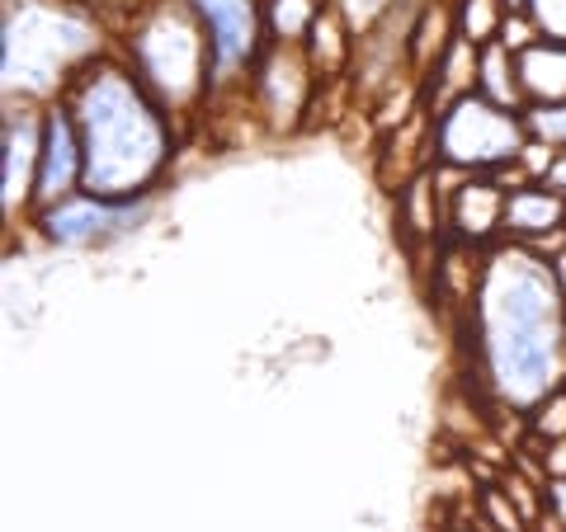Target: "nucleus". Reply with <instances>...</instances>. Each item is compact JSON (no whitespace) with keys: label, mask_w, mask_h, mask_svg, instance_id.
Segmentation results:
<instances>
[{"label":"nucleus","mask_w":566,"mask_h":532,"mask_svg":"<svg viewBox=\"0 0 566 532\" xmlns=\"http://www.w3.org/2000/svg\"><path fill=\"white\" fill-rule=\"evenodd\" d=\"M468 330L472 372L495 405L528 415L566 386V292L534 245L501 241L482 251Z\"/></svg>","instance_id":"1"},{"label":"nucleus","mask_w":566,"mask_h":532,"mask_svg":"<svg viewBox=\"0 0 566 532\" xmlns=\"http://www.w3.org/2000/svg\"><path fill=\"white\" fill-rule=\"evenodd\" d=\"M85 141V189L104 199H142L170 174L175 118L142 76L109 47L62 91Z\"/></svg>","instance_id":"2"},{"label":"nucleus","mask_w":566,"mask_h":532,"mask_svg":"<svg viewBox=\"0 0 566 532\" xmlns=\"http://www.w3.org/2000/svg\"><path fill=\"white\" fill-rule=\"evenodd\" d=\"M118 33L123 39L114 43V52L175 118H193L203 104H212L208 43L189 0H137L123 14Z\"/></svg>","instance_id":"3"},{"label":"nucleus","mask_w":566,"mask_h":532,"mask_svg":"<svg viewBox=\"0 0 566 532\" xmlns=\"http://www.w3.org/2000/svg\"><path fill=\"white\" fill-rule=\"evenodd\" d=\"M528 141L524 109H501L486 95H458L430 114V161L463 174H505Z\"/></svg>","instance_id":"4"},{"label":"nucleus","mask_w":566,"mask_h":532,"mask_svg":"<svg viewBox=\"0 0 566 532\" xmlns=\"http://www.w3.org/2000/svg\"><path fill=\"white\" fill-rule=\"evenodd\" d=\"M151 212H156V193H142V199H104V193L81 189L62 203L33 212L29 226L52 251H104V245L142 232V226L151 222Z\"/></svg>","instance_id":"5"},{"label":"nucleus","mask_w":566,"mask_h":532,"mask_svg":"<svg viewBox=\"0 0 566 532\" xmlns=\"http://www.w3.org/2000/svg\"><path fill=\"white\" fill-rule=\"evenodd\" d=\"M199 14L203 43H208V76L212 99L245 91L260 52L270 47V24H264V0H189Z\"/></svg>","instance_id":"6"},{"label":"nucleus","mask_w":566,"mask_h":532,"mask_svg":"<svg viewBox=\"0 0 566 532\" xmlns=\"http://www.w3.org/2000/svg\"><path fill=\"white\" fill-rule=\"evenodd\" d=\"M245 85H251L255 114L270 123L274 132H293L297 123L312 114V99L326 81L316 76V66L307 62L303 43H270L260 52V62H255Z\"/></svg>","instance_id":"7"},{"label":"nucleus","mask_w":566,"mask_h":532,"mask_svg":"<svg viewBox=\"0 0 566 532\" xmlns=\"http://www.w3.org/2000/svg\"><path fill=\"white\" fill-rule=\"evenodd\" d=\"M43 109L39 99H10L0 118V203L6 222H29L33 212V184H39L43 161Z\"/></svg>","instance_id":"8"},{"label":"nucleus","mask_w":566,"mask_h":532,"mask_svg":"<svg viewBox=\"0 0 566 532\" xmlns=\"http://www.w3.org/2000/svg\"><path fill=\"white\" fill-rule=\"evenodd\" d=\"M444 189V236L463 241L472 251H491L505 241V174H463L434 166Z\"/></svg>","instance_id":"9"},{"label":"nucleus","mask_w":566,"mask_h":532,"mask_svg":"<svg viewBox=\"0 0 566 532\" xmlns=\"http://www.w3.org/2000/svg\"><path fill=\"white\" fill-rule=\"evenodd\" d=\"M85 189V141L76 128L66 99H48L43 109V161H39V184H33V212L71 199ZM29 212V217H33Z\"/></svg>","instance_id":"10"},{"label":"nucleus","mask_w":566,"mask_h":532,"mask_svg":"<svg viewBox=\"0 0 566 532\" xmlns=\"http://www.w3.org/2000/svg\"><path fill=\"white\" fill-rule=\"evenodd\" d=\"M505 241L534 245L538 255H553L566 241V193H557L553 184H510Z\"/></svg>","instance_id":"11"},{"label":"nucleus","mask_w":566,"mask_h":532,"mask_svg":"<svg viewBox=\"0 0 566 532\" xmlns=\"http://www.w3.org/2000/svg\"><path fill=\"white\" fill-rule=\"evenodd\" d=\"M520 62V91L524 104H562L566 99V43L562 39H538L524 52H515Z\"/></svg>","instance_id":"12"},{"label":"nucleus","mask_w":566,"mask_h":532,"mask_svg":"<svg viewBox=\"0 0 566 532\" xmlns=\"http://www.w3.org/2000/svg\"><path fill=\"white\" fill-rule=\"evenodd\" d=\"M476 95H486L501 109H524V91H520V62L501 39L476 47Z\"/></svg>","instance_id":"13"},{"label":"nucleus","mask_w":566,"mask_h":532,"mask_svg":"<svg viewBox=\"0 0 566 532\" xmlns=\"http://www.w3.org/2000/svg\"><path fill=\"white\" fill-rule=\"evenodd\" d=\"M326 0H264V24H270V43H303Z\"/></svg>","instance_id":"14"},{"label":"nucleus","mask_w":566,"mask_h":532,"mask_svg":"<svg viewBox=\"0 0 566 532\" xmlns=\"http://www.w3.org/2000/svg\"><path fill=\"white\" fill-rule=\"evenodd\" d=\"M505 0H453V24L468 43H495L501 39V24H505Z\"/></svg>","instance_id":"15"},{"label":"nucleus","mask_w":566,"mask_h":532,"mask_svg":"<svg viewBox=\"0 0 566 532\" xmlns=\"http://www.w3.org/2000/svg\"><path fill=\"white\" fill-rule=\"evenodd\" d=\"M524 123L528 137L547 141V147H566V99L562 104H524Z\"/></svg>","instance_id":"16"},{"label":"nucleus","mask_w":566,"mask_h":532,"mask_svg":"<svg viewBox=\"0 0 566 532\" xmlns=\"http://www.w3.org/2000/svg\"><path fill=\"white\" fill-rule=\"evenodd\" d=\"M524 419H528V429H534L543 443L566 438V386H557L553 396H543Z\"/></svg>","instance_id":"17"},{"label":"nucleus","mask_w":566,"mask_h":532,"mask_svg":"<svg viewBox=\"0 0 566 532\" xmlns=\"http://www.w3.org/2000/svg\"><path fill=\"white\" fill-rule=\"evenodd\" d=\"M331 6L340 10L345 20H349V29L364 39V33H368V29H378V24L387 20V14H392V10L401 6V0H331Z\"/></svg>","instance_id":"18"},{"label":"nucleus","mask_w":566,"mask_h":532,"mask_svg":"<svg viewBox=\"0 0 566 532\" xmlns=\"http://www.w3.org/2000/svg\"><path fill=\"white\" fill-rule=\"evenodd\" d=\"M524 14L538 24L543 39H562L566 43V0H528Z\"/></svg>","instance_id":"19"},{"label":"nucleus","mask_w":566,"mask_h":532,"mask_svg":"<svg viewBox=\"0 0 566 532\" xmlns=\"http://www.w3.org/2000/svg\"><path fill=\"white\" fill-rule=\"evenodd\" d=\"M482 513H486V523H495V532H524V519L510 509V490H486Z\"/></svg>","instance_id":"20"},{"label":"nucleus","mask_w":566,"mask_h":532,"mask_svg":"<svg viewBox=\"0 0 566 532\" xmlns=\"http://www.w3.org/2000/svg\"><path fill=\"white\" fill-rule=\"evenodd\" d=\"M543 33H538V24L528 20L524 10H515V14H505V24H501V43L510 47V52H524L528 43H538Z\"/></svg>","instance_id":"21"},{"label":"nucleus","mask_w":566,"mask_h":532,"mask_svg":"<svg viewBox=\"0 0 566 532\" xmlns=\"http://www.w3.org/2000/svg\"><path fill=\"white\" fill-rule=\"evenodd\" d=\"M543 509H547V519H553V523L566 532V476H553V481H543Z\"/></svg>","instance_id":"22"},{"label":"nucleus","mask_w":566,"mask_h":532,"mask_svg":"<svg viewBox=\"0 0 566 532\" xmlns=\"http://www.w3.org/2000/svg\"><path fill=\"white\" fill-rule=\"evenodd\" d=\"M553 476H566V438H553L543 453V481H553Z\"/></svg>","instance_id":"23"},{"label":"nucleus","mask_w":566,"mask_h":532,"mask_svg":"<svg viewBox=\"0 0 566 532\" xmlns=\"http://www.w3.org/2000/svg\"><path fill=\"white\" fill-rule=\"evenodd\" d=\"M76 6H85V10H95L99 14V20H109V14L118 10V14H128L133 6H137V0H76Z\"/></svg>","instance_id":"24"},{"label":"nucleus","mask_w":566,"mask_h":532,"mask_svg":"<svg viewBox=\"0 0 566 532\" xmlns=\"http://www.w3.org/2000/svg\"><path fill=\"white\" fill-rule=\"evenodd\" d=\"M543 184H553L557 193H566V147L557 151V161H553V170H547V180Z\"/></svg>","instance_id":"25"},{"label":"nucleus","mask_w":566,"mask_h":532,"mask_svg":"<svg viewBox=\"0 0 566 532\" xmlns=\"http://www.w3.org/2000/svg\"><path fill=\"white\" fill-rule=\"evenodd\" d=\"M547 264H553V274H557V283H562V292H566V241L557 245L553 255H547Z\"/></svg>","instance_id":"26"},{"label":"nucleus","mask_w":566,"mask_h":532,"mask_svg":"<svg viewBox=\"0 0 566 532\" xmlns=\"http://www.w3.org/2000/svg\"><path fill=\"white\" fill-rule=\"evenodd\" d=\"M468 532H476V528H468Z\"/></svg>","instance_id":"27"}]
</instances>
